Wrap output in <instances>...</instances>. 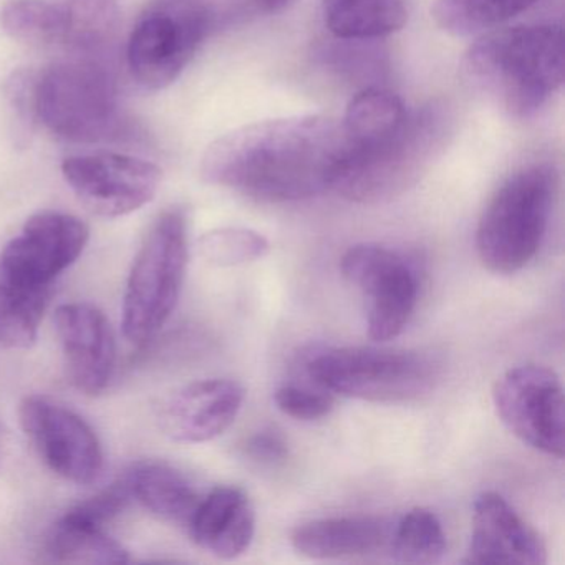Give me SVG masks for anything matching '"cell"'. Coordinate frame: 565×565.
Segmentation results:
<instances>
[{
    "label": "cell",
    "instance_id": "5",
    "mask_svg": "<svg viewBox=\"0 0 565 565\" xmlns=\"http://www.w3.org/2000/svg\"><path fill=\"white\" fill-rule=\"evenodd\" d=\"M188 259L186 213L171 207L148 231L128 276L121 322L128 342L145 345L170 320L183 290Z\"/></svg>",
    "mask_w": 565,
    "mask_h": 565
},
{
    "label": "cell",
    "instance_id": "8",
    "mask_svg": "<svg viewBox=\"0 0 565 565\" xmlns=\"http://www.w3.org/2000/svg\"><path fill=\"white\" fill-rule=\"evenodd\" d=\"M213 21L206 0H151L128 39L127 62L135 81L148 90L174 84L206 41Z\"/></svg>",
    "mask_w": 565,
    "mask_h": 565
},
{
    "label": "cell",
    "instance_id": "16",
    "mask_svg": "<svg viewBox=\"0 0 565 565\" xmlns=\"http://www.w3.org/2000/svg\"><path fill=\"white\" fill-rule=\"evenodd\" d=\"M465 564L542 565L547 548L541 535L494 491L479 494L472 508Z\"/></svg>",
    "mask_w": 565,
    "mask_h": 565
},
{
    "label": "cell",
    "instance_id": "7",
    "mask_svg": "<svg viewBox=\"0 0 565 565\" xmlns=\"http://www.w3.org/2000/svg\"><path fill=\"white\" fill-rule=\"evenodd\" d=\"M35 110L51 134L75 143L108 140L124 130L115 78L88 58L58 62L38 75Z\"/></svg>",
    "mask_w": 565,
    "mask_h": 565
},
{
    "label": "cell",
    "instance_id": "24",
    "mask_svg": "<svg viewBox=\"0 0 565 565\" xmlns=\"http://www.w3.org/2000/svg\"><path fill=\"white\" fill-rule=\"evenodd\" d=\"M541 0H435L436 25L456 38H471L501 28Z\"/></svg>",
    "mask_w": 565,
    "mask_h": 565
},
{
    "label": "cell",
    "instance_id": "21",
    "mask_svg": "<svg viewBox=\"0 0 565 565\" xmlns=\"http://www.w3.org/2000/svg\"><path fill=\"white\" fill-rule=\"evenodd\" d=\"M323 21L335 39L376 41L402 31L405 0H322Z\"/></svg>",
    "mask_w": 565,
    "mask_h": 565
},
{
    "label": "cell",
    "instance_id": "31",
    "mask_svg": "<svg viewBox=\"0 0 565 565\" xmlns=\"http://www.w3.org/2000/svg\"><path fill=\"white\" fill-rule=\"evenodd\" d=\"M244 455L256 465L276 466L286 461L289 456V446L280 433L264 429L247 439L244 445Z\"/></svg>",
    "mask_w": 565,
    "mask_h": 565
},
{
    "label": "cell",
    "instance_id": "29",
    "mask_svg": "<svg viewBox=\"0 0 565 565\" xmlns=\"http://www.w3.org/2000/svg\"><path fill=\"white\" fill-rule=\"evenodd\" d=\"M274 402L279 412L299 422L326 418L333 409V395L317 385L316 388L294 383L282 385L274 393Z\"/></svg>",
    "mask_w": 565,
    "mask_h": 565
},
{
    "label": "cell",
    "instance_id": "28",
    "mask_svg": "<svg viewBox=\"0 0 565 565\" xmlns=\"http://www.w3.org/2000/svg\"><path fill=\"white\" fill-rule=\"evenodd\" d=\"M269 249V241L247 227H220L203 234L198 241V250L203 259L217 267L256 263L266 257Z\"/></svg>",
    "mask_w": 565,
    "mask_h": 565
},
{
    "label": "cell",
    "instance_id": "22",
    "mask_svg": "<svg viewBox=\"0 0 565 565\" xmlns=\"http://www.w3.org/2000/svg\"><path fill=\"white\" fill-rule=\"evenodd\" d=\"M52 294L54 287L22 282L0 266V345L12 350L34 345Z\"/></svg>",
    "mask_w": 565,
    "mask_h": 565
},
{
    "label": "cell",
    "instance_id": "9",
    "mask_svg": "<svg viewBox=\"0 0 565 565\" xmlns=\"http://www.w3.org/2000/svg\"><path fill=\"white\" fill-rule=\"evenodd\" d=\"M492 402L502 425L535 451L564 458V386L554 370L521 365L499 376Z\"/></svg>",
    "mask_w": 565,
    "mask_h": 565
},
{
    "label": "cell",
    "instance_id": "2",
    "mask_svg": "<svg viewBox=\"0 0 565 565\" xmlns=\"http://www.w3.org/2000/svg\"><path fill=\"white\" fill-rule=\"evenodd\" d=\"M461 68L466 82L511 117H532L564 82L561 25H518L486 32L468 49Z\"/></svg>",
    "mask_w": 565,
    "mask_h": 565
},
{
    "label": "cell",
    "instance_id": "18",
    "mask_svg": "<svg viewBox=\"0 0 565 565\" xmlns=\"http://www.w3.org/2000/svg\"><path fill=\"white\" fill-rule=\"evenodd\" d=\"M392 529L376 518L317 519L296 527L290 544L297 554L316 561L362 557L388 545Z\"/></svg>",
    "mask_w": 565,
    "mask_h": 565
},
{
    "label": "cell",
    "instance_id": "19",
    "mask_svg": "<svg viewBox=\"0 0 565 565\" xmlns=\"http://www.w3.org/2000/svg\"><path fill=\"white\" fill-rule=\"evenodd\" d=\"M125 479L131 499L154 518L188 527L201 498L183 472L167 462L143 461L131 466Z\"/></svg>",
    "mask_w": 565,
    "mask_h": 565
},
{
    "label": "cell",
    "instance_id": "26",
    "mask_svg": "<svg viewBox=\"0 0 565 565\" xmlns=\"http://www.w3.org/2000/svg\"><path fill=\"white\" fill-rule=\"evenodd\" d=\"M388 547L402 564H436L445 557L448 542L435 512L415 508L392 529Z\"/></svg>",
    "mask_w": 565,
    "mask_h": 565
},
{
    "label": "cell",
    "instance_id": "20",
    "mask_svg": "<svg viewBox=\"0 0 565 565\" xmlns=\"http://www.w3.org/2000/svg\"><path fill=\"white\" fill-rule=\"evenodd\" d=\"M49 561L58 564L124 565L130 562L127 548L95 524L67 511L58 519L45 539Z\"/></svg>",
    "mask_w": 565,
    "mask_h": 565
},
{
    "label": "cell",
    "instance_id": "13",
    "mask_svg": "<svg viewBox=\"0 0 565 565\" xmlns=\"http://www.w3.org/2000/svg\"><path fill=\"white\" fill-rule=\"evenodd\" d=\"M90 231L84 221L61 211L29 217L21 234L0 253V266L12 277L38 287H54L87 246Z\"/></svg>",
    "mask_w": 565,
    "mask_h": 565
},
{
    "label": "cell",
    "instance_id": "32",
    "mask_svg": "<svg viewBox=\"0 0 565 565\" xmlns=\"http://www.w3.org/2000/svg\"><path fill=\"white\" fill-rule=\"evenodd\" d=\"M254 2H256L260 11L273 14V12L282 11L287 6L292 4L294 0H254Z\"/></svg>",
    "mask_w": 565,
    "mask_h": 565
},
{
    "label": "cell",
    "instance_id": "10",
    "mask_svg": "<svg viewBox=\"0 0 565 565\" xmlns=\"http://www.w3.org/2000/svg\"><path fill=\"white\" fill-rule=\"evenodd\" d=\"M340 270L365 297L370 339H396L408 326L418 300V276L408 260L380 244H356L343 254Z\"/></svg>",
    "mask_w": 565,
    "mask_h": 565
},
{
    "label": "cell",
    "instance_id": "15",
    "mask_svg": "<svg viewBox=\"0 0 565 565\" xmlns=\"http://www.w3.org/2000/svg\"><path fill=\"white\" fill-rule=\"evenodd\" d=\"M54 320L71 382L85 395H100L117 360L107 317L90 303H64L55 310Z\"/></svg>",
    "mask_w": 565,
    "mask_h": 565
},
{
    "label": "cell",
    "instance_id": "6",
    "mask_svg": "<svg viewBox=\"0 0 565 565\" xmlns=\"http://www.w3.org/2000/svg\"><path fill=\"white\" fill-rule=\"evenodd\" d=\"M306 372L313 385L343 398L408 403L435 388L439 369L419 352L342 347L309 353Z\"/></svg>",
    "mask_w": 565,
    "mask_h": 565
},
{
    "label": "cell",
    "instance_id": "30",
    "mask_svg": "<svg viewBox=\"0 0 565 565\" xmlns=\"http://www.w3.org/2000/svg\"><path fill=\"white\" fill-rule=\"evenodd\" d=\"M339 45L330 47L327 52V57L332 61L333 67L337 71L345 74L350 78H362V82L369 78L382 77V58H380V51L375 54L366 55L373 52L372 49L363 47L366 41H343L337 39Z\"/></svg>",
    "mask_w": 565,
    "mask_h": 565
},
{
    "label": "cell",
    "instance_id": "23",
    "mask_svg": "<svg viewBox=\"0 0 565 565\" xmlns=\"http://www.w3.org/2000/svg\"><path fill=\"white\" fill-rule=\"evenodd\" d=\"M408 110L402 98L386 88H362L350 100L342 121L349 153L388 137L405 121Z\"/></svg>",
    "mask_w": 565,
    "mask_h": 565
},
{
    "label": "cell",
    "instance_id": "11",
    "mask_svg": "<svg viewBox=\"0 0 565 565\" xmlns=\"http://www.w3.org/2000/svg\"><path fill=\"white\" fill-rule=\"evenodd\" d=\"M62 174L82 204L95 216H127L154 200L161 170L128 154L87 153L65 158Z\"/></svg>",
    "mask_w": 565,
    "mask_h": 565
},
{
    "label": "cell",
    "instance_id": "25",
    "mask_svg": "<svg viewBox=\"0 0 565 565\" xmlns=\"http://www.w3.org/2000/svg\"><path fill=\"white\" fill-rule=\"evenodd\" d=\"M0 28L22 44L65 47L67 12L64 0H8L0 9Z\"/></svg>",
    "mask_w": 565,
    "mask_h": 565
},
{
    "label": "cell",
    "instance_id": "3",
    "mask_svg": "<svg viewBox=\"0 0 565 565\" xmlns=\"http://www.w3.org/2000/svg\"><path fill=\"white\" fill-rule=\"evenodd\" d=\"M451 118L443 105L408 110L388 137L350 151L333 191L352 203L373 204L405 193L445 147Z\"/></svg>",
    "mask_w": 565,
    "mask_h": 565
},
{
    "label": "cell",
    "instance_id": "1",
    "mask_svg": "<svg viewBox=\"0 0 565 565\" xmlns=\"http://www.w3.org/2000/svg\"><path fill=\"white\" fill-rule=\"evenodd\" d=\"M349 157L342 124L330 117L276 118L244 125L210 145L207 183L267 203L310 200L333 191Z\"/></svg>",
    "mask_w": 565,
    "mask_h": 565
},
{
    "label": "cell",
    "instance_id": "17",
    "mask_svg": "<svg viewBox=\"0 0 565 565\" xmlns=\"http://www.w3.org/2000/svg\"><path fill=\"white\" fill-rule=\"evenodd\" d=\"M188 531L198 547L214 557L231 561L243 555L253 544L256 509L243 489L217 486L201 499Z\"/></svg>",
    "mask_w": 565,
    "mask_h": 565
},
{
    "label": "cell",
    "instance_id": "14",
    "mask_svg": "<svg viewBox=\"0 0 565 565\" xmlns=\"http://www.w3.org/2000/svg\"><path fill=\"white\" fill-rule=\"evenodd\" d=\"M244 398L243 385L234 380H200L171 393L161 405L158 419L168 438L200 445L231 428L243 409Z\"/></svg>",
    "mask_w": 565,
    "mask_h": 565
},
{
    "label": "cell",
    "instance_id": "4",
    "mask_svg": "<svg viewBox=\"0 0 565 565\" xmlns=\"http://www.w3.org/2000/svg\"><path fill=\"white\" fill-rule=\"evenodd\" d=\"M557 193V173L535 163L512 173L479 217L476 250L486 269L501 276L524 269L547 233Z\"/></svg>",
    "mask_w": 565,
    "mask_h": 565
},
{
    "label": "cell",
    "instance_id": "27",
    "mask_svg": "<svg viewBox=\"0 0 565 565\" xmlns=\"http://www.w3.org/2000/svg\"><path fill=\"white\" fill-rule=\"evenodd\" d=\"M67 12L65 47L94 52L117 34L120 8L117 0H64Z\"/></svg>",
    "mask_w": 565,
    "mask_h": 565
},
{
    "label": "cell",
    "instance_id": "12",
    "mask_svg": "<svg viewBox=\"0 0 565 565\" xmlns=\"http://www.w3.org/2000/svg\"><path fill=\"white\" fill-rule=\"evenodd\" d=\"M22 429L45 465L75 484H94L104 469V449L90 425L49 396L31 395L19 406Z\"/></svg>",
    "mask_w": 565,
    "mask_h": 565
}]
</instances>
